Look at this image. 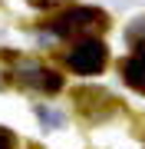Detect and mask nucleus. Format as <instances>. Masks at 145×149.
I'll return each mask as SVG.
<instances>
[{
    "mask_svg": "<svg viewBox=\"0 0 145 149\" xmlns=\"http://www.w3.org/2000/svg\"><path fill=\"white\" fill-rule=\"evenodd\" d=\"M106 43L96 40V37H82L76 47L69 50V56H66V63H69L73 73H79V76H92V73H99L102 66H106Z\"/></svg>",
    "mask_w": 145,
    "mask_h": 149,
    "instance_id": "nucleus-1",
    "label": "nucleus"
},
{
    "mask_svg": "<svg viewBox=\"0 0 145 149\" xmlns=\"http://www.w3.org/2000/svg\"><path fill=\"white\" fill-rule=\"evenodd\" d=\"M106 23V13L96 10V7H76V10H66L63 17H56L49 27H53L56 37H73V33H82V30H92Z\"/></svg>",
    "mask_w": 145,
    "mask_h": 149,
    "instance_id": "nucleus-2",
    "label": "nucleus"
},
{
    "mask_svg": "<svg viewBox=\"0 0 145 149\" xmlns=\"http://www.w3.org/2000/svg\"><path fill=\"white\" fill-rule=\"evenodd\" d=\"M122 76H125V83L132 86V90H139V93H145V56H129L122 63Z\"/></svg>",
    "mask_w": 145,
    "mask_h": 149,
    "instance_id": "nucleus-3",
    "label": "nucleus"
},
{
    "mask_svg": "<svg viewBox=\"0 0 145 149\" xmlns=\"http://www.w3.org/2000/svg\"><path fill=\"white\" fill-rule=\"evenodd\" d=\"M33 86H40V90H46V93H59L63 90V80L53 73V70H33Z\"/></svg>",
    "mask_w": 145,
    "mask_h": 149,
    "instance_id": "nucleus-4",
    "label": "nucleus"
},
{
    "mask_svg": "<svg viewBox=\"0 0 145 149\" xmlns=\"http://www.w3.org/2000/svg\"><path fill=\"white\" fill-rule=\"evenodd\" d=\"M0 149H16V136L7 126H0Z\"/></svg>",
    "mask_w": 145,
    "mask_h": 149,
    "instance_id": "nucleus-5",
    "label": "nucleus"
},
{
    "mask_svg": "<svg viewBox=\"0 0 145 149\" xmlns=\"http://www.w3.org/2000/svg\"><path fill=\"white\" fill-rule=\"evenodd\" d=\"M139 56H145V47H142V50H139Z\"/></svg>",
    "mask_w": 145,
    "mask_h": 149,
    "instance_id": "nucleus-6",
    "label": "nucleus"
}]
</instances>
